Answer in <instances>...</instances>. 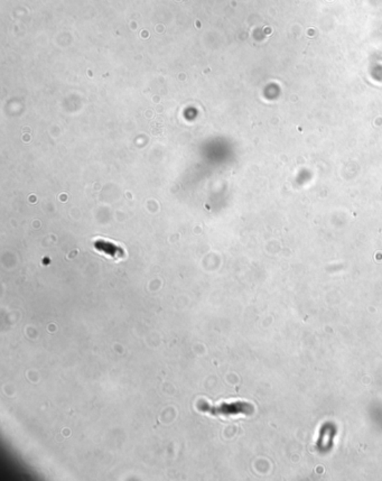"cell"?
Wrapping results in <instances>:
<instances>
[{
    "instance_id": "1",
    "label": "cell",
    "mask_w": 382,
    "mask_h": 481,
    "mask_svg": "<svg viewBox=\"0 0 382 481\" xmlns=\"http://www.w3.org/2000/svg\"><path fill=\"white\" fill-rule=\"evenodd\" d=\"M197 409L202 413H206L212 416H231L238 415L242 413L249 412V404L242 403V402H234V403H222L219 405H211L206 402L201 401L197 403Z\"/></svg>"
}]
</instances>
